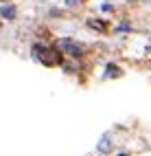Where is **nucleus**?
<instances>
[{
    "label": "nucleus",
    "mask_w": 151,
    "mask_h": 156,
    "mask_svg": "<svg viewBox=\"0 0 151 156\" xmlns=\"http://www.w3.org/2000/svg\"><path fill=\"white\" fill-rule=\"evenodd\" d=\"M62 44H64V48H66V51H68V53L72 55V57H81V51H83V48L79 46V44H72L70 40H64Z\"/></svg>",
    "instance_id": "f03ea898"
},
{
    "label": "nucleus",
    "mask_w": 151,
    "mask_h": 156,
    "mask_svg": "<svg viewBox=\"0 0 151 156\" xmlns=\"http://www.w3.org/2000/svg\"><path fill=\"white\" fill-rule=\"evenodd\" d=\"M35 53H42V55H39V59H42L44 64H50V66H55V64H59V62H62V55H59L55 48L35 46Z\"/></svg>",
    "instance_id": "f257e3e1"
},
{
    "label": "nucleus",
    "mask_w": 151,
    "mask_h": 156,
    "mask_svg": "<svg viewBox=\"0 0 151 156\" xmlns=\"http://www.w3.org/2000/svg\"><path fill=\"white\" fill-rule=\"evenodd\" d=\"M120 156H125V154H120Z\"/></svg>",
    "instance_id": "20e7f679"
},
{
    "label": "nucleus",
    "mask_w": 151,
    "mask_h": 156,
    "mask_svg": "<svg viewBox=\"0 0 151 156\" xmlns=\"http://www.w3.org/2000/svg\"><path fill=\"white\" fill-rule=\"evenodd\" d=\"M0 13H2L5 18H13L15 16V9L13 7H2V9H0Z\"/></svg>",
    "instance_id": "7ed1b4c3"
}]
</instances>
